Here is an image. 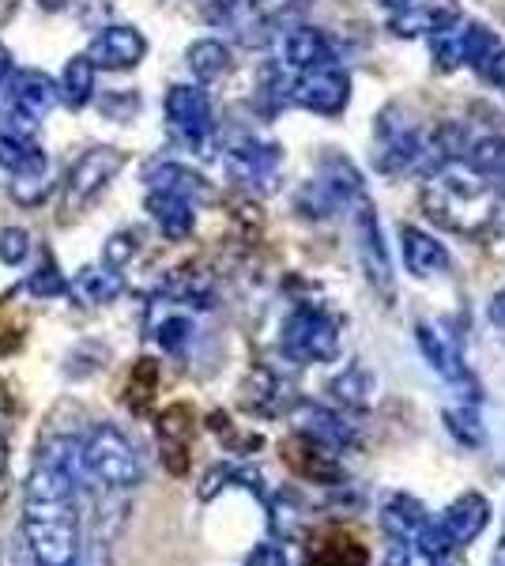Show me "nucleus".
<instances>
[{
	"instance_id": "obj_1",
	"label": "nucleus",
	"mask_w": 505,
	"mask_h": 566,
	"mask_svg": "<svg viewBox=\"0 0 505 566\" xmlns=\"http://www.w3.org/2000/svg\"><path fill=\"white\" fill-rule=\"evenodd\" d=\"M422 208L430 219H438L449 231L475 234L491 223V200H486L483 181L475 175H453L442 170L427 189H422Z\"/></svg>"
},
{
	"instance_id": "obj_2",
	"label": "nucleus",
	"mask_w": 505,
	"mask_h": 566,
	"mask_svg": "<svg viewBox=\"0 0 505 566\" xmlns=\"http://www.w3.org/2000/svg\"><path fill=\"white\" fill-rule=\"evenodd\" d=\"M80 458H84V476H95L103 488L128 491L144 480V464L140 453L128 438L109 423H98L95 431L84 438L80 446Z\"/></svg>"
},
{
	"instance_id": "obj_3",
	"label": "nucleus",
	"mask_w": 505,
	"mask_h": 566,
	"mask_svg": "<svg viewBox=\"0 0 505 566\" xmlns=\"http://www.w3.org/2000/svg\"><path fill=\"white\" fill-rule=\"evenodd\" d=\"M57 84L45 72H15L8 80V87L0 91V136H20L31 140V133L39 129V122L57 106Z\"/></svg>"
},
{
	"instance_id": "obj_4",
	"label": "nucleus",
	"mask_w": 505,
	"mask_h": 566,
	"mask_svg": "<svg viewBox=\"0 0 505 566\" xmlns=\"http://www.w3.org/2000/svg\"><path fill=\"white\" fill-rule=\"evenodd\" d=\"M280 348L295 363H328V359H336V352H339V325L325 310L298 306L295 314L283 322Z\"/></svg>"
},
{
	"instance_id": "obj_5",
	"label": "nucleus",
	"mask_w": 505,
	"mask_h": 566,
	"mask_svg": "<svg viewBox=\"0 0 505 566\" xmlns=\"http://www.w3.org/2000/svg\"><path fill=\"white\" fill-rule=\"evenodd\" d=\"M167 129L173 144H181L192 155H211L215 140V122H211V103L200 87L178 84L167 95Z\"/></svg>"
},
{
	"instance_id": "obj_6",
	"label": "nucleus",
	"mask_w": 505,
	"mask_h": 566,
	"mask_svg": "<svg viewBox=\"0 0 505 566\" xmlns=\"http://www.w3.org/2000/svg\"><path fill=\"white\" fill-rule=\"evenodd\" d=\"M351 98V80L347 72L328 61L317 69H302L295 72V80H287V103L306 106L314 114H339Z\"/></svg>"
},
{
	"instance_id": "obj_7",
	"label": "nucleus",
	"mask_w": 505,
	"mask_h": 566,
	"mask_svg": "<svg viewBox=\"0 0 505 566\" xmlns=\"http://www.w3.org/2000/svg\"><path fill=\"white\" fill-rule=\"evenodd\" d=\"M362 193V178L351 170L347 159H328L325 163V175L317 181H309L306 189L298 193V212L302 216H314V219H325L339 212V208L355 205V197Z\"/></svg>"
},
{
	"instance_id": "obj_8",
	"label": "nucleus",
	"mask_w": 505,
	"mask_h": 566,
	"mask_svg": "<svg viewBox=\"0 0 505 566\" xmlns=\"http://www.w3.org/2000/svg\"><path fill=\"white\" fill-rule=\"evenodd\" d=\"M122 167H125V155L114 148H91L80 155V159L72 163L69 178H64V193H61L64 212H80L84 205H91Z\"/></svg>"
},
{
	"instance_id": "obj_9",
	"label": "nucleus",
	"mask_w": 505,
	"mask_h": 566,
	"mask_svg": "<svg viewBox=\"0 0 505 566\" xmlns=\"http://www.w3.org/2000/svg\"><path fill=\"white\" fill-rule=\"evenodd\" d=\"M430 53H434L438 69H461V65H480L494 53V34L480 23H449L442 31H434L430 39Z\"/></svg>"
},
{
	"instance_id": "obj_10",
	"label": "nucleus",
	"mask_w": 505,
	"mask_h": 566,
	"mask_svg": "<svg viewBox=\"0 0 505 566\" xmlns=\"http://www.w3.org/2000/svg\"><path fill=\"white\" fill-rule=\"evenodd\" d=\"M280 148L275 144H264V140H238L231 151H227V167L231 175L242 181L245 189L253 193H272L275 181H280Z\"/></svg>"
},
{
	"instance_id": "obj_11",
	"label": "nucleus",
	"mask_w": 505,
	"mask_h": 566,
	"mask_svg": "<svg viewBox=\"0 0 505 566\" xmlns=\"http://www.w3.org/2000/svg\"><path fill=\"white\" fill-rule=\"evenodd\" d=\"M355 234H358V253H362V269L370 283H378L381 291H392V264L389 250L381 242V223L374 216V205L366 193L355 197Z\"/></svg>"
},
{
	"instance_id": "obj_12",
	"label": "nucleus",
	"mask_w": 505,
	"mask_h": 566,
	"mask_svg": "<svg viewBox=\"0 0 505 566\" xmlns=\"http://www.w3.org/2000/svg\"><path fill=\"white\" fill-rule=\"evenodd\" d=\"M486 517H491V506H486L483 495H464L456 499L453 506L442 514V522H434V541H438V555H445L449 547L472 544L475 536L483 533Z\"/></svg>"
},
{
	"instance_id": "obj_13",
	"label": "nucleus",
	"mask_w": 505,
	"mask_h": 566,
	"mask_svg": "<svg viewBox=\"0 0 505 566\" xmlns=\"http://www.w3.org/2000/svg\"><path fill=\"white\" fill-rule=\"evenodd\" d=\"M381 525L392 541L422 544L434 559H442V555H438V544H434V522H430V514L415 499H408V495L389 499V506L381 510Z\"/></svg>"
},
{
	"instance_id": "obj_14",
	"label": "nucleus",
	"mask_w": 505,
	"mask_h": 566,
	"mask_svg": "<svg viewBox=\"0 0 505 566\" xmlns=\"http://www.w3.org/2000/svg\"><path fill=\"white\" fill-rule=\"evenodd\" d=\"M148 53V42L136 27H106L87 50V61L95 69H136Z\"/></svg>"
},
{
	"instance_id": "obj_15",
	"label": "nucleus",
	"mask_w": 505,
	"mask_h": 566,
	"mask_svg": "<svg viewBox=\"0 0 505 566\" xmlns=\"http://www.w3.org/2000/svg\"><path fill=\"white\" fill-rule=\"evenodd\" d=\"M189 442H192V412L186 405L167 408L159 416V450H162V464H167L173 476H186Z\"/></svg>"
},
{
	"instance_id": "obj_16",
	"label": "nucleus",
	"mask_w": 505,
	"mask_h": 566,
	"mask_svg": "<svg viewBox=\"0 0 505 566\" xmlns=\"http://www.w3.org/2000/svg\"><path fill=\"white\" fill-rule=\"evenodd\" d=\"M295 427L302 438L317 442L320 450H347L355 442V431L344 423L339 416H333L328 408H317V405H298L295 412Z\"/></svg>"
},
{
	"instance_id": "obj_17",
	"label": "nucleus",
	"mask_w": 505,
	"mask_h": 566,
	"mask_svg": "<svg viewBox=\"0 0 505 566\" xmlns=\"http://www.w3.org/2000/svg\"><path fill=\"white\" fill-rule=\"evenodd\" d=\"M148 212L159 223V231L167 234L170 242H181L192 234V223H197V212H192V200L181 193H170V189H151L148 193Z\"/></svg>"
},
{
	"instance_id": "obj_18",
	"label": "nucleus",
	"mask_w": 505,
	"mask_h": 566,
	"mask_svg": "<svg viewBox=\"0 0 505 566\" xmlns=\"http://www.w3.org/2000/svg\"><path fill=\"white\" fill-rule=\"evenodd\" d=\"M456 20H461V8H456L453 0H430V4H408L403 12L392 15L389 27H392V34L411 39V34H434Z\"/></svg>"
},
{
	"instance_id": "obj_19",
	"label": "nucleus",
	"mask_w": 505,
	"mask_h": 566,
	"mask_svg": "<svg viewBox=\"0 0 505 566\" xmlns=\"http://www.w3.org/2000/svg\"><path fill=\"white\" fill-rule=\"evenodd\" d=\"M366 559H370L366 547L339 528H325L306 547V566H366Z\"/></svg>"
},
{
	"instance_id": "obj_20",
	"label": "nucleus",
	"mask_w": 505,
	"mask_h": 566,
	"mask_svg": "<svg viewBox=\"0 0 505 566\" xmlns=\"http://www.w3.org/2000/svg\"><path fill=\"white\" fill-rule=\"evenodd\" d=\"M419 348L430 359V367L442 374L445 381H453V386H461V381H472V378H467V367H464L461 352H456V344L449 340L442 328L422 322L419 325Z\"/></svg>"
},
{
	"instance_id": "obj_21",
	"label": "nucleus",
	"mask_w": 505,
	"mask_h": 566,
	"mask_svg": "<svg viewBox=\"0 0 505 566\" xmlns=\"http://www.w3.org/2000/svg\"><path fill=\"white\" fill-rule=\"evenodd\" d=\"M403 239V264H408L411 276L427 280V276H438V272L449 269V253L442 242H434L430 234L415 231V227H403L400 231Z\"/></svg>"
},
{
	"instance_id": "obj_22",
	"label": "nucleus",
	"mask_w": 505,
	"mask_h": 566,
	"mask_svg": "<svg viewBox=\"0 0 505 566\" xmlns=\"http://www.w3.org/2000/svg\"><path fill=\"white\" fill-rule=\"evenodd\" d=\"M283 458L295 472H302L306 480H317V483H339V464L333 461V453H320L317 442H309V438H291L287 446H283Z\"/></svg>"
},
{
	"instance_id": "obj_23",
	"label": "nucleus",
	"mask_w": 505,
	"mask_h": 566,
	"mask_svg": "<svg viewBox=\"0 0 505 566\" xmlns=\"http://www.w3.org/2000/svg\"><path fill=\"white\" fill-rule=\"evenodd\" d=\"M283 57H287V69H317V65H328V61H336L333 53V42L325 39L320 31L314 27H298V31L287 34V42H283Z\"/></svg>"
},
{
	"instance_id": "obj_24",
	"label": "nucleus",
	"mask_w": 505,
	"mask_h": 566,
	"mask_svg": "<svg viewBox=\"0 0 505 566\" xmlns=\"http://www.w3.org/2000/svg\"><path fill=\"white\" fill-rule=\"evenodd\" d=\"M148 186L151 189H170V193H181V197H189L192 205L197 200H211V189H208V181L200 178V175H192L189 167H181V163H159V167L148 175Z\"/></svg>"
},
{
	"instance_id": "obj_25",
	"label": "nucleus",
	"mask_w": 505,
	"mask_h": 566,
	"mask_svg": "<svg viewBox=\"0 0 505 566\" xmlns=\"http://www.w3.org/2000/svg\"><path fill=\"white\" fill-rule=\"evenodd\" d=\"M69 291L76 295V303L103 306L109 298L122 295V276H117L114 269H84V272H76V280L69 283Z\"/></svg>"
},
{
	"instance_id": "obj_26",
	"label": "nucleus",
	"mask_w": 505,
	"mask_h": 566,
	"mask_svg": "<svg viewBox=\"0 0 505 566\" xmlns=\"http://www.w3.org/2000/svg\"><path fill=\"white\" fill-rule=\"evenodd\" d=\"M57 95L64 98L69 109H84L91 103V95H95V65L87 61V53H80V57H72L69 65H64Z\"/></svg>"
},
{
	"instance_id": "obj_27",
	"label": "nucleus",
	"mask_w": 505,
	"mask_h": 566,
	"mask_svg": "<svg viewBox=\"0 0 505 566\" xmlns=\"http://www.w3.org/2000/svg\"><path fill=\"white\" fill-rule=\"evenodd\" d=\"M0 167L12 170L15 178H42L45 175V155L31 140L20 136H0Z\"/></svg>"
},
{
	"instance_id": "obj_28",
	"label": "nucleus",
	"mask_w": 505,
	"mask_h": 566,
	"mask_svg": "<svg viewBox=\"0 0 505 566\" xmlns=\"http://www.w3.org/2000/svg\"><path fill=\"white\" fill-rule=\"evenodd\" d=\"M189 69H192V76H197V80L211 84V80H219L227 69H231V50H227L223 42H215V39L192 42L189 45Z\"/></svg>"
},
{
	"instance_id": "obj_29",
	"label": "nucleus",
	"mask_w": 505,
	"mask_h": 566,
	"mask_svg": "<svg viewBox=\"0 0 505 566\" xmlns=\"http://www.w3.org/2000/svg\"><path fill=\"white\" fill-rule=\"evenodd\" d=\"M155 389H159V367H155V359H136L133 374H128V386H125V405L133 408L136 416H144L155 400Z\"/></svg>"
},
{
	"instance_id": "obj_30",
	"label": "nucleus",
	"mask_w": 505,
	"mask_h": 566,
	"mask_svg": "<svg viewBox=\"0 0 505 566\" xmlns=\"http://www.w3.org/2000/svg\"><path fill=\"white\" fill-rule=\"evenodd\" d=\"M280 378L269 370H253V378L242 389V405L256 416H275L280 412Z\"/></svg>"
},
{
	"instance_id": "obj_31",
	"label": "nucleus",
	"mask_w": 505,
	"mask_h": 566,
	"mask_svg": "<svg viewBox=\"0 0 505 566\" xmlns=\"http://www.w3.org/2000/svg\"><path fill=\"white\" fill-rule=\"evenodd\" d=\"M333 392L351 408H370L374 405V378L366 370L351 367V370L339 374V378L333 381Z\"/></svg>"
},
{
	"instance_id": "obj_32",
	"label": "nucleus",
	"mask_w": 505,
	"mask_h": 566,
	"mask_svg": "<svg viewBox=\"0 0 505 566\" xmlns=\"http://www.w3.org/2000/svg\"><path fill=\"white\" fill-rule=\"evenodd\" d=\"M27 291H31L34 298H57L61 291H69V283H64L57 261H53V253H42V264L31 272V280H27Z\"/></svg>"
},
{
	"instance_id": "obj_33",
	"label": "nucleus",
	"mask_w": 505,
	"mask_h": 566,
	"mask_svg": "<svg viewBox=\"0 0 505 566\" xmlns=\"http://www.w3.org/2000/svg\"><path fill=\"white\" fill-rule=\"evenodd\" d=\"M264 502H269V510H272V533H275V536H295V533H298V525H302V506H298V499L291 495V491H283V495L264 499Z\"/></svg>"
},
{
	"instance_id": "obj_34",
	"label": "nucleus",
	"mask_w": 505,
	"mask_h": 566,
	"mask_svg": "<svg viewBox=\"0 0 505 566\" xmlns=\"http://www.w3.org/2000/svg\"><path fill=\"white\" fill-rule=\"evenodd\" d=\"M472 167L480 170V175H486V178L505 181V136H494V140L475 144Z\"/></svg>"
},
{
	"instance_id": "obj_35",
	"label": "nucleus",
	"mask_w": 505,
	"mask_h": 566,
	"mask_svg": "<svg viewBox=\"0 0 505 566\" xmlns=\"http://www.w3.org/2000/svg\"><path fill=\"white\" fill-rule=\"evenodd\" d=\"M155 336H159V344L170 355H181L189 348V340H192V322H189V317H181V314H173V317H167V322L155 325Z\"/></svg>"
},
{
	"instance_id": "obj_36",
	"label": "nucleus",
	"mask_w": 505,
	"mask_h": 566,
	"mask_svg": "<svg viewBox=\"0 0 505 566\" xmlns=\"http://www.w3.org/2000/svg\"><path fill=\"white\" fill-rule=\"evenodd\" d=\"M445 423H449V431L461 438L464 446H480V442H483V427H480V416H475V408H472V405L449 408V412H445Z\"/></svg>"
},
{
	"instance_id": "obj_37",
	"label": "nucleus",
	"mask_w": 505,
	"mask_h": 566,
	"mask_svg": "<svg viewBox=\"0 0 505 566\" xmlns=\"http://www.w3.org/2000/svg\"><path fill=\"white\" fill-rule=\"evenodd\" d=\"M27 253H31V234L20 231V227H4V231H0V261L23 264Z\"/></svg>"
},
{
	"instance_id": "obj_38",
	"label": "nucleus",
	"mask_w": 505,
	"mask_h": 566,
	"mask_svg": "<svg viewBox=\"0 0 505 566\" xmlns=\"http://www.w3.org/2000/svg\"><path fill=\"white\" fill-rule=\"evenodd\" d=\"M385 566H434V555H430L422 544L397 541V547L389 552V559H385Z\"/></svg>"
},
{
	"instance_id": "obj_39",
	"label": "nucleus",
	"mask_w": 505,
	"mask_h": 566,
	"mask_svg": "<svg viewBox=\"0 0 505 566\" xmlns=\"http://www.w3.org/2000/svg\"><path fill=\"white\" fill-rule=\"evenodd\" d=\"M133 253H136V234L133 231H125V234H114L106 245V269H125L128 261H133Z\"/></svg>"
},
{
	"instance_id": "obj_40",
	"label": "nucleus",
	"mask_w": 505,
	"mask_h": 566,
	"mask_svg": "<svg viewBox=\"0 0 505 566\" xmlns=\"http://www.w3.org/2000/svg\"><path fill=\"white\" fill-rule=\"evenodd\" d=\"M245 566H287V555H283L280 544H261V547H253V552H250Z\"/></svg>"
},
{
	"instance_id": "obj_41",
	"label": "nucleus",
	"mask_w": 505,
	"mask_h": 566,
	"mask_svg": "<svg viewBox=\"0 0 505 566\" xmlns=\"http://www.w3.org/2000/svg\"><path fill=\"white\" fill-rule=\"evenodd\" d=\"M486 61H491V80L505 91V50H494Z\"/></svg>"
},
{
	"instance_id": "obj_42",
	"label": "nucleus",
	"mask_w": 505,
	"mask_h": 566,
	"mask_svg": "<svg viewBox=\"0 0 505 566\" xmlns=\"http://www.w3.org/2000/svg\"><path fill=\"white\" fill-rule=\"evenodd\" d=\"M491 322L505 328V291H502V295H498V298H494V303H491Z\"/></svg>"
},
{
	"instance_id": "obj_43",
	"label": "nucleus",
	"mask_w": 505,
	"mask_h": 566,
	"mask_svg": "<svg viewBox=\"0 0 505 566\" xmlns=\"http://www.w3.org/2000/svg\"><path fill=\"white\" fill-rule=\"evenodd\" d=\"M4 472H8V442L0 434V499H4Z\"/></svg>"
},
{
	"instance_id": "obj_44",
	"label": "nucleus",
	"mask_w": 505,
	"mask_h": 566,
	"mask_svg": "<svg viewBox=\"0 0 505 566\" xmlns=\"http://www.w3.org/2000/svg\"><path fill=\"white\" fill-rule=\"evenodd\" d=\"M8 72H12V53H8V45H0V84L8 80Z\"/></svg>"
},
{
	"instance_id": "obj_45",
	"label": "nucleus",
	"mask_w": 505,
	"mask_h": 566,
	"mask_svg": "<svg viewBox=\"0 0 505 566\" xmlns=\"http://www.w3.org/2000/svg\"><path fill=\"white\" fill-rule=\"evenodd\" d=\"M385 8H408V4H415V0H381Z\"/></svg>"
},
{
	"instance_id": "obj_46",
	"label": "nucleus",
	"mask_w": 505,
	"mask_h": 566,
	"mask_svg": "<svg viewBox=\"0 0 505 566\" xmlns=\"http://www.w3.org/2000/svg\"><path fill=\"white\" fill-rule=\"evenodd\" d=\"M64 4H69V0H42V8H50V12H57Z\"/></svg>"
},
{
	"instance_id": "obj_47",
	"label": "nucleus",
	"mask_w": 505,
	"mask_h": 566,
	"mask_svg": "<svg viewBox=\"0 0 505 566\" xmlns=\"http://www.w3.org/2000/svg\"><path fill=\"white\" fill-rule=\"evenodd\" d=\"M12 8H15V0H0V20H4V15L12 12Z\"/></svg>"
},
{
	"instance_id": "obj_48",
	"label": "nucleus",
	"mask_w": 505,
	"mask_h": 566,
	"mask_svg": "<svg viewBox=\"0 0 505 566\" xmlns=\"http://www.w3.org/2000/svg\"><path fill=\"white\" fill-rule=\"evenodd\" d=\"M434 566H438V563H434Z\"/></svg>"
}]
</instances>
